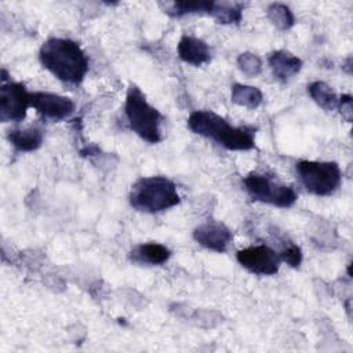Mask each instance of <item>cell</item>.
<instances>
[{"label": "cell", "mask_w": 353, "mask_h": 353, "mask_svg": "<svg viewBox=\"0 0 353 353\" xmlns=\"http://www.w3.org/2000/svg\"><path fill=\"white\" fill-rule=\"evenodd\" d=\"M39 59L44 69H47L58 80L77 85L80 84L88 70V59L81 47L63 37H51L39 51Z\"/></svg>", "instance_id": "cell-1"}, {"label": "cell", "mask_w": 353, "mask_h": 353, "mask_svg": "<svg viewBox=\"0 0 353 353\" xmlns=\"http://www.w3.org/2000/svg\"><path fill=\"white\" fill-rule=\"evenodd\" d=\"M189 128L212 139L228 150H251L255 148V132L251 127H236L211 110H194L188 117Z\"/></svg>", "instance_id": "cell-2"}, {"label": "cell", "mask_w": 353, "mask_h": 353, "mask_svg": "<svg viewBox=\"0 0 353 353\" xmlns=\"http://www.w3.org/2000/svg\"><path fill=\"white\" fill-rule=\"evenodd\" d=\"M128 199L132 208L146 214L165 211L181 201L176 185L161 175L139 178L132 185Z\"/></svg>", "instance_id": "cell-3"}, {"label": "cell", "mask_w": 353, "mask_h": 353, "mask_svg": "<svg viewBox=\"0 0 353 353\" xmlns=\"http://www.w3.org/2000/svg\"><path fill=\"white\" fill-rule=\"evenodd\" d=\"M124 113L130 128L139 138L148 143H159L163 139L161 113L148 102L143 92L135 85H130L127 91Z\"/></svg>", "instance_id": "cell-4"}, {"label": "cell", "mask_w": 353, "mask_h": 353, "mask_svg": "<svg viewBox=\"0 0 353 353\" xmlns=\"http://www.w3.org/2000/svg\"><path fill=\"white\" fill-rule=\"evenodd\" d=\"M296 174L305 189L314 196H330L341 185L342 172L335 161L301 160L295 164Z\"/></svg>", "instance_id": "cell-5"}, {"label": "cell", "mask_w": 353, "mask_h": 353, "mask_svg": "<svg viewBox=\"0 0 353 353\" xmlns=\"http://www.w3.org/2000/svg\"><path fill=\"white\" fill-rule=\"evenodd\" d=\"M243 183L250 197L259 203L288 208L292 207L298 199L294 188L279 183L263 174L251 172L243 179Z\"/></svg>", "instance_id": "cell-6"}, {"label": "cell", "mask_w": 353, "mask_h": 353, "mask_svg": "<svg viewBox=\"0 0 353 353\" xmlns=\"http://www.w3.org/2000/svg\"><path fill=\"white\" fill-rule=\"evenodd\" d=\"M30 95L25 85L18 81H7L6 70H1L0 87V120L1 123H18L26 116L30 108Z\"/></svg>", "instance_id": "cell-7"}, {"label": "cell", "mask_w": 353, "mask_h": 353, "mask_svg": "<svg viewBox=\"0 0 353 353\" xmlns=\"http://www.w3.org/2000/svg\"><path fill=\"white\" fill-rule=\"evenodd\" d=\"M237 262L248 272L259 276H273L280 268V255L268 245H250L236 254Z\"/></svg>", "instance_id": "cell-8"}, {"label": "cell", "mask_w": 353, "mask_h": 353, "mask_svg": "<svg viewBox=\"0 0 353 353\" xmlns=\"http://www.w3.org/2000/svg\"><path fill=\"white\" fill-rule=\"evenodd\" d=\"M30 106L43 117L55 121L68 119L74 112V102L69 97L48 91L32 92Z\"/></svg>", "instance_id": "cell-9"}, {"label": "cell", "mask_w": 353, "mask_h": 353, "mask_svg": "<svg viewBox=\"0 0 353 353\" xmlns=\"http://www.w3.org/2000/svg\"><path fill=\"white\" fill-rule=\"evenodd\" d=\"M193 239L201 247L215 251L225 252L232 243V232L226 225L216 221H207L200 223L193 230Z\"/></svg>", "instance_id": "cell-10"}, {"label": "cell", "mask_w": 353, "mask_h": 353, "mask_svg": "<svg viewBox=\"0 0 353 353\" xmlns=\"http://www.w3.org/2000/svg\"><path fill=\"white\" fill-rule=\"evenodd\" d=\"M272 74L279 81H288L302 69V59L285 50L273 51L268 58Z\"/></svg>", "instance_id": "cell-11"}, {"label": "cell", "mask_w": 353, "mask_h": 353, "mask_svg": "<svg viewBox=\"0 0 353 353\" xmlns=\"http://www.w3.org/2000/svg\"><path fill=\"white\" fill-rule=\"evenodd\" d=\"M178 55L183 62L200 66L211 59V50L204 40L185 34L178 43Z\"/></svg>", "instance_id": "cell-12"}, {"label": "cell", "mask_w": 353, "mask_h": 353, "mask_svg": "<svg viewBox=\"0 0 353 353\" xmlns=\"http://www.w3.org/2000/svg\"><path fill=\"white\" fill-rule=\"evenodd\" d=\"M171 256V251L160 243H143L132 248L130 252V258L132 262L145 263L150 266H159L165 263Z\"/></svg>", "instance_id": "cell-13"}, {"label": "cell", "mask_w": 353, "mask_h": 353, "mask_svg": "<svg viewBox=\"0 0 353 353\" xmlns=\"http://www.w3.org/2000/svg\"><path fill=\"white\" fill-rule=\"evenodd\" d=\"M7 139L18 152H34L43 145L44 132L41 127L30 125L8 131Z\"/></svg>", "instance_id": "cell-14"}, {"label": "cell", "mask_w": 353, "mask_h": 353, "mask_svg": "<svg viewBox=\"0 0 353 353\" xmlns=\"http://www.w3.org/2000/svg\"><path fill=\"white\" fill-rule=\"evenodd\" d=\"M263 101V94L258 87L234 83L232 85V102L248 109L258 108Z\"/></svg>", "instance_id": "cell-15"}, {"label": "cell", "mask_w": 353, "mask_h": 353, "mask_svg": "<svg viewBox=\"0 0 353 353\" xmlns=\"http://www.w3.org/2000/svg\"><path fill=\"white\" fill-rule=\"evenodd\" d=\"M307 92L310 98L324 110L331 112L336 109L338 95L332 90V87L324 81H313L307 85Z\"/></svg>", "instance_id": "cell-16"}, {"label": "cell", "mask_w": 353, "mask_h": 353, "mask_svg": "<svg viewBox=\"0 0 353 353\" xmlns=\"http://www.w3.org/2000/svg\"><path fill=\"white\" fill-rule=\"evenodd\" d=\"M214 1H174L165 4L164 12L171 17H183L188 14H211Z\"/></svg>", "instance_id": "cell-17"}, {"label": "cell", "mask_w": 353, "mask_h": 353, "mask_svg": "<svg viewBox=\"0 0 353 353\" xmlns=\"http://www.w3.org/2000/svg\"><path fill=\"white\" fill-rule=\"evenodd\" d=\"M210 15H212L218 23H239L243 18V4L214 1L212 11Z\"/></svg>", "instance_id": "cell-18"}, {"label": "cell", "mask_w": 353, "mask_h": 353, "mask_svg": "<svg viewBox=\"0 0 353 353\" xmlns=\"http://www.w3.org/2000/svg\"><path fill=\"white\" fill-rule=\"evenodd\" d=\"M266 15L279 30H288L295 23V17L291 8L283 3H272L266 10Z\"/></svg>", "instance_id": "cell-19"}, {"label": "cell", "mask_w": 353, "mask_h": 353, "mask_svg": "<svg viewBox=\"0 0 353 353\" xmlns=\"http://www.w3.org/2000/svg\"><path fill=\"white\" fill-rule=\"evenodd\" d=\"M237 66L247 77H256L262 72V61L254 52H241L237 57Z\"/></svg>", "instance_id": "cell-20"}, {"label": "cell", "mask_w": 353, "mask_h": 353, "mask_svg": "<svg viewBox=\"0 0 353 353\" xmlns=\"http://www.w3.org/2000/svg\"><path fill=\"white\" fill-rule=\"evenodd\" d=\"M279 255H280V259L287 265H290L291 268H298L302 262V251L298 245L292 243L287 244Z\"/></svg>", "instance_id": "cell-21"}, {"label": "cell", "mask_w": 353, "mask_h": 353, "mask_svg": "<svg viewBox=\"0 0 353 353\" xmlns=\"http://www.w3.org/2000/svg\"><path fill=\"white\" fill-rule=\"evenodd\" d=\"M353 99L349 94H343L341 97H338V105H336V109H339V113L341 116L347 121L350 123L352 121V117H353V105H352Z\"/></svg>", "instance_id": "cell-22"}]
</instances>
